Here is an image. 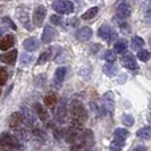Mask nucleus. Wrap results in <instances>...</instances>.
<instances>
[{
    "label": "nucleus",
    "mask_w": 151,
    "mask_h": 151,
    "mask_svg": "<svg viewBox=\"0 0 151 151\" xmlns=\"http://www.w3.org/2000/svg\"><path fill=\"white\" fill-rule=\"evenodd\" d=\"M69 115H70L72 122H77V123H84L88 118L85 107L80 100H76V99L69 104Z\"/></svg>",
    "instance_id": "1"
},
{
    "label": "nucleus",
    "mask_w": 151,
    "mask_h": 151,
    "mask_svg": "<svg viewBox=\"0 0 151 151\" xmlns=\"http://www.w3.org/2000/svg\"><path fill=\"white\" fill-rule=\"evenodd\" d=\"M52 8L58 14H72L74 12V4L69 0H57L52 4Z\"/></svg>",
    "instance_id": "2"
},
{
    "label": "nucleus",
    "mask_w": 151,
    "mask_h": 151,
    "mask_svg": "<svg viewBox=\"0 0 151 151\" xmlns=\"http://www.w3.org/2000/svg\"><path fill=\"white\" fill-rule=\"evenodd\" d=\"M98 34L100 38L106 40L108 43H111V42H114L117 39V33L108 24H104V25L100 26V29L98 31Z\"/></svg>",
    "instance_id": "3"
},
{
    "label": "nucleus",
    "mask_w": 151,
    "mask_h": 151,
    "mask_svg": "<svg viewBox=\"0 0 151 151\" xmlns=\"http://www.w3.org/2000/svg\"><path fill=\"white\" fill-rule=\"evenodd\" d=\"M0 147H6L9 149H18L19 141L15 135H12L5 132L0 135Z\"/></svg>",
    "instance_id": "4"
},
{
    "label": "nucleus",
    "mask_w": 151,
    "mask_h": 151,
    "mask_svg": "<svg viewBox=\"0 0 151 151\" xmlns=\"http://www.w3.org/2000/svg\"><path fill=\"white\" fill-rule=\"evenodd\" d=\"M16 17L18 18V21L22 23V25L26 30H31V19H30V13L27 10V8L24 6H21L16 9Z\"/></svg>",
    "instance_id": "5"
},
{
    "label": "nucleus",
    "mask_w": 151,
    "mask_h": 151,
    "mask_svg": "<svg viewBox=\"0 0 151 151\" xmlns=\"http://www.w3.org/2000/svg\"><path fill=\"white\" fill-rule=\"evenodd\" d=\"M102 104H104L106 111L113 115L115 111V99H114V93L111 91H108L102 96Z\"/></svg>",
    "instance_id": "6"
},
{
    "label": "nucleus",
    "mask_w": 151,
    "mask_h": 151,
    "mask_svg": "<svg viewBox=\"0 0 151 151\" xmlns=\"http://www.w3.org/2000/svg\"><path fill=\"white\" fill-rule=\"evenodd\" d=\"M45 15H47V9L45 6H38L33 12V23L37 26H41L45 21Z\"/></svg>",
    "instance_id": "7"
},
{
    "label": "nucleus",
    "mask_w": 151,
    "mask_h": 151,
    "mask_svg": "<svg viewBox=\"0 0 151 151\" xmlns=\"http://www.w3.org/2000/svg\"><path fill=\"white\" fill-rule=\"evenodd\" d=\"M67 98H63L60 100V104L58 106L57 113H56V118L58 122H64L67 117V110H68V105H67Z\"/></svg>",
    "instance_id": "8"
},
{
    "label": "nucleus",
    "mask_w": 151,
    "mask_h": 151,
    "mask_svg": "<svg viewBox=\"0 0 151 151\" xmlns=\"http://www.w3.org/2000/svg\"><path fill=\"white\" fill-rule=\"evenodd\" d=\"M122 65L126 69H129V70H135L136 68H137L135 57L132 53H125L122 57Z\"/></svg>",
    "instance_id": "9"
},
{
    "label": "nucleus",
    "mask_w": 151,
    "mask_h": 151,
    "mask_svg": "<svg viewBox=\"0 0 151 151\" xmlns=\"http://www.w3.org/2000/svg\"><path fill=\"white\" fill-rule=\"evenodd\" d=\"M116 10H117V16L123 18V19H125L126 17H129L131 15V7L125 1H119L117 4Z\"/></svg>",
    "instance_id": "10"
},
{
    "label": "nucleus",
    "mask_w": 151,
    "mask_h": 151,
    "mask_svg": "<svg viewBox=\"0 0 151 151\" xmlns=\"http://www.w3.org/2000/svg\"><path fill=\"white\" fill-rule=\"evenodd\" d=\"M16 59H17V50L16 49H13L12 51L0 55V61L8 64V65H14L16 63Z\"/></svg>",
    "instance_id": "11"
},
{
    "label": "nucleus",
    "mask_w": 151,
    "mask_h": 151,
    "mask_svg": "<svg viewBox=\"0 0 151 151\" xmlns=\"http://www.w3.org/2000/svg\"><path fill=\"white\" fill-rule=\"evenodd\" d=\"M92 34H93V32L91 30V27L85 26V27H82V29H80V30L77 31L76 38L81 42H85V41H89L92 38Z\"/></svg>",
    "instance_id": "12"
},
{
    "label": "nucleus",
    "mask_w": 151,
    "mask_h": 151,
    "mask_svg": "<svg viewBox=\"0 0 151 151\" xmlns=\"http://www.w3.org/2000/svg\"><path fill=\"white\" fill-rule=\"evenodd\" d=\"M23 121H24V117H23L22 113H13L8 119V124L12 129H16L22 125Z\"/></svg>",
    "instance_id": "13"
},
{
    "label": "nucleus",
    "mask_w": 151,
    "mask_h": 151,
    "mask_svg": "<svg viewBox=\"0 0 151 151\" xmlns=\"http://www.w3.org/2000/svg\"><path fill=\"white\" fill-rule=\"evenodd\" d=\"M55 37H56V30L48 25V26H45V30H43L41 40H42L43 43H49V42H51L55 39Z\"/></svg>",
    "instance_id": "14"
},
{
    "label": "nucleus",
    "mask_w": 151,
    "mask_h": 151,
    "mask_svg": "<svg viewBox=\"0 0 151 151\" xmlns=\"http://www.w3.org/2000/svg\"><path fill=\"white\" fill-rule=\"evenodd\" d=\"M14 45H15V38L12 34H7L0 41V50L6 51L8 49H10Z\"/></svg>",
    "instance_id": "15"
},
{
    "label": "nucleus",
    "mask_w": 151,
    "mask_h": 151,
    "mask_svg": "<svg viewBox=\"0 0 151 151\" xmlns=\"http://www.w3.org/2000/svg\"><path fill=\"white\" fill-rule=\"evenodd\" d=\"M43 102H45V106L47 107V108H49V109L53 110L55 107L57 106V104H58L57 96H56L55 93H49V94H47V96L45 97Z\"/></svg>",
    "instance_id": "16"
},
{
    "label": "nucleus",
    "mask_w": 151,
    "mask_h": 151,
    "mask_svg": "<svg viewBox=\"0 0 151 151\" xmlns=\"http://www.w3.org/2000/svg\"><path fill=\"white\" fill-rule=\"evenodd\" d=\"M39 47V40L37 38H29L23 42V48L27 51H34Z\"/></svg>",
    "instance_id": "17"
},
{
    "label": "nucleus",
    "mask_w": 151,
    "mask_h": 151,
    "mask_svg": "<svg viewBox=\"0 0 151 151\" xmlns=\"http://www.w3.org/2000/svg\"><path fill=\"white\" fill-rule=\"evenodd\" d=\"M22 115L24 117V119L30 123V124H35L37 122V118H35V113L33 110H31L30 108L27 107H23L22 108Z\"/></svg>",
    "instance_id": "18"
},
{
    "label": "nucleus",
    "mask_w": 151,
    "mask_h": 151,
    "mask_svg": "<svg viewBox=\"0 0 151 151\" xmlns=\"http://www.w3.org/2000/svg\"><path fill=\"white\" fill-rule=\"evenodd\" d=\"M34 113H35V115H38L39 118L42 122H47L49 118L48 111L45 110V108L41 104H35L34 105Z\"/></svg>",
    "instance_id": "19"
},
{
    "label": "nucleus",
    "mask_w": 151,
    "mask_h": 151,
    "mask_svg": "<svg viewBox=\"0 0 151 151\" xmlns=\"http://www.w3.org/2000/svg\"><path fill=\"white\" fill-rule=\"evenodd\" d=\"M66 76V67H59L57 68L56 73H55V83L57 85H60L61 82L64 81Z\"/></svg>",
    "instance_id": "20"
},
{
    "label": "nucleus",
    "mask_w": 151,
    "mask_h": 151,
    "mask_svg": "<svg viewBox=\"0 0 151 151\" xmlns=\"http://www.w3.org/2000/svg\"><path fill=\"white\" fill-rule=\"evenodd\" d=\"M104 73L108 76H115L117 74V67L114 63H107L104 65Z\"/></svg>",
    "instance_id": "21"
},
{
    "label": "nucleus",
    "mask_w": 151,
    "mask_h": 151,
    "mask_svg": "<svg viewBox=\"0 0 151 151\" xmlns=\"http://www.w3.org/2000/svg\"><path fill=\"white\" fill-rule=\"evenodd\" d=\"M129 131L125 129H116L114 132V135L116 140H119V141H125L127 137H129Z\"/></svg>",
    "instance_id": "22"
},
{
    "label": "nucleus",
    "mask_w": 151,
    "mask_h": 151,
    "mask_svg": "<svg viewBox=\"0 0 151 151\" xmlns=\"http://www.w3.org/2000/svg\"><path fill=\"white\" fill-rule=\"evenodd\" d=\"M126 49H127V41H126V40H118V41L114 45V50L118 53L125 52Z\"/></svg>",
    "instance_id": "23"
},
{
    "label": "nucleus",
    "mask_w": 151,
    "mask_h": 151,
    "mask_svg": "<svg viewBox=\"0 0 151 151\" xmlns=\"http://www.w3.org/2000/svg\"><path fill=\"white\" fill-rule=\"evenodd\" d=\"M144 45V41L142 38H140V37H134V38L132 39V42H131V47H132V50H140L142 47Z\"/></svg>",
    "instance_id": "24"
},
{
    "label": "nucleus",
    "mask_w": 151,
    "mask_h": 151,
    "mask_svg": "<svg viewBox=\"0 0 151 151\" xmlns=\"http://www.w3.org/2000/svg\"><path fill=\"white\" fill-rule=\"evenodd\" d=\"M99 12V8L98 7H92V8H89L85 13H84L83 15H82V18L85 19V21H88V19H92V18H94L97 14H98Z\"/></svg>",
    "instance_id": "25"
},
{
    "label": "nucleus",
    "mask_w": 151,
    "mask_h": 151,
    "mask_svg": "<svg viewBox=\"0 0 151 151\" xmlns=\"http://www.w3.org/2000/svg\"><path fill=\"white\" fill-rule=\"evenodd\" d=\"M51 49H48V50H45V52H42V55L39 57V60H38V65H43L45 64L47 61L50 59V57H51Z\"/></svg>",
    "instance_id": "26"
},
{
    "label": "nucleus",
    "mask_w": 151,
    "mask_h": 151,
    "mask_svg": "<svg viewBox=\"0 0 151 151\" xmlns=\"http://www.w3.org/2000/svg\"><path fill=\"white\" fill-rule=\"evenodd\" d=\"M136 135L139 137H141V139H149L151 136V129L148 127V126L142 127V129H140L136 132Z\"/></svg>",
    "instance_id": "27"
},
{
    "label": "nucleus",
    "mask_w": 151,
    "mask_h": 151,
    "mask_svg": "<svg viewBox=\"0 0 151 151\" xmlns=\"http://www.w3.org/2000/svg\"><path fill=\"white\" fill-rule=\"evenodd\" d=\"M124 145V141H119V140H114L113 142L110 143L109 147V151H121V149Z\"/></svg>",
    "instance_id": "28"
},
{
    "label": "nucleus",
    "mask_w": 151,
    "mask_h": 151,
    "mask_svg": "<svg viewBox=\"0 0 151 151\" xmlns=\"http://www.w3.org/2000/svg\"><path fill=\"white\" fill-rule=\"evenodd\" d=\"M122 121H123V124H124L125 126L131 127V126H133V124H134V117H133L132 115H129V114H125V115L122 117Z\"/></svg>",
    "instance_id": "29"
},
{
    "label": "nucleus",
    "mask_w": 151,
    "mask_h": 151,
    "mask_svg": "<svg viewBox=\"0 0 151 151\" xmlns=\"http://www.w3.org/2000/svg\"><path fill=\"white\" fill-rule=\"evenodd\" d=\"M151 57V53L150 51H148V50H141V51H139L137 52V58L140 59V60H142L143 63H147V61L150 59Z\"/></svg>",
    "instance_id": "30"
},
{
    "label": "nucleus",
    "mask_w": 151,
    "mask_h": 151,
    "mask_svg": "<svg viewBox=\"0 0 151 151\" xmlns=\"http://www.w3.org/2000/svg\"><path fill=\"white\" fill-rule=\"evenodd\" d=\"M32 60H33V56L30 55V53H23L22 57H21V64H22V65H25V66L31 64Z\"/></svg>",
    "instance_id": "31"
},
{
    "label": "nucleus",
    "mask_w": 151,
    "mask_h": 151,
    "mask_svg": "<svg viewBox=\"0 0 151 151\" xmlns=\"http://www.w3.org/2000/svg\"><path fill=\"white\" fill-rule=\"evenodd\" d=\"M104 58L108 63H115V60H116V55L111 50H107L106 52H105V55H104Z\"/></svg>",
    "instance_id": "32"
},
{
    "label": "nucleus",
    "mask_w": 151,
    "mask_h": 151,
    "mask_svg": "<svg viewBox=\"0 0 151 151\" xmlns=\"http://www.w3.org/2000/svg\"><path fill=\"white\" fill-rule=\"evenodd\" d=\"M7 70L5 68H0V85H4L7 81Z\"/></svg>",
    "instance_id": "33"
},
{
    "label": "nucleus",
    "mask_w": 151,
    "mask_h": 151,
    "mask_svg": "<svg viewBox=\"0 0 151 151\" xmlns=\"http://www.w3.org/2000/svg\"><path fill=\"white\" fill-rule=\"evenodd\" d=\"M142 10H143L144 13H150L151 12V0H144L143 2H142Z\"/></svg>",
    "instance_id": "34"
},
{
    "label": "nucleus",
    "mask_w": 151,
    "mask_h": 151,
    "mask_svg": "<svg viewBox=\"0 0 151 151\" xmlns=\"http://www.w3.org/2000/svg\"><path fill=\"white\" fill-rule=\"evenodd\" d=\"M50 22H51V24H55V25H60L63 23V18L59 15H52L50 17Z\"/></svg>",
    "instance_id": "35"
},
{
    "label": "nucleus",
    "mask_w": 151,
    "mask_h": 151,
    "mask_svg": "<svg viewBox=\"0 0 151 151\" xmlns=\"http://www.w3.org/2000/svg\"><path fill=\"white\" fill-rule=\"evenodd\" d=\"M70 151H89V149L85 148L82 144H73Z\"/></svg>",
    "instance_id": "36"
},
{
    "label": "nucleus",
    "mask_w": 151,
    "mask_h": 151,
    "mask_svg": "<svg viewBox=\"0 0 151 151\" xmlns=\"http://www.w3.org/2000/svg\"><path fill=\"white\" fill-rule=\"evenodd\" d=\"M2 22L6 23L8 26H9V27H12L13 30H16V25L13 22H12V21H10L8 17H4V18H2Z\"/></svg>",
    "instance_id": "37"
},
{
    "label": "nucleus",
    "mask_w": 151,
    "mask_h": 151,
    "mask_svg": "<svg viewBox=\"0 0 151 151\" xmlns=\"http://www.w3.org/2000/svg\"><path fill=\"white\" fill-rule=\"evenodd\" d=\"M90 108L94 114H97V115L100 114V109H99L98 105H96V102H90Z\"/></svg>",
    "instance_id": "38"
},
{
    "label": "nucleus",
    "mask_w": 151,
    "mask_h": 151,
    "mask_svg": "<svg viewBox=\"0 0 151 151\" xmlns=\"http://www.w3.org/2000/svg\"><path fill=\"white\" fill-rule=\"evenodd\" d=\"M132 151H147V147H144V145H137Z\"/></svg>",
    "instance_id": "39"
},
{
    "label": "nucleus",
    "mask_w": 151,
    "mask_h": 151,
    "mask_svg": "<svg viewBox=\"0 0 151 151\" xmlns=\"http://www.w3.org/2000/svg\"><path fill=\"white\" fill-rule=\"evenodd\" d=\"M0 151H12V149L6 148V147H0Z\"/></svg>",
    "instance_id": "40"
},
{
    "label": "nucleus",
    "mask_w": 151,
    "mask_h": 151,
    "mask_svg": "<svg viewBox=\"0 0 151 151\" xmlns=\"http://www.w3.org/2000/svg\"><path fill=\"white\" fill-rule=\"evenodd\" d=\"M149 45H150V48H151V35L149 37Z\"/></svg>",
    "instance_id": "41"
},
{
    "label": "nucleus",
    "mask_w": 151,
    "mask_h": 151,
    "mask_svg": "<svg viewBox=\"0 0 151 151\" xmlns=\"http://www.w3.org/2000/svg\"><path fill=\"white\" fill-rule=\"evenodd\" d=\"M0 94H1V90H0Z\"/></svg>",
    "instance_id": "42"
}]
</instances>
